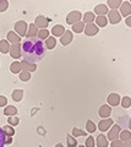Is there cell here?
I'll list each match as a JSON object with an SVG mask.
<instances>
[{
  "label": "cell",
  "instance_id": "cell-1",
  "mask_svg": "<svg viewBox=\"0 0 131 147\" xmlns=\"http://www.w3.org/2000/svg\"><path fill=\"white\" fill-rule=\"evenodd\" d=\"M21 52L24 53L26 61L36 64L44 58L46 48L38 37H32V38H27L24 42V45L21 47Z\"/></svg>",
  "mask_w": 131,
  "mask_h": 147
},
{
  "label": "cell",
  "instance_id": "cell-2",
  "mask_svg": "<svg viewBox=\"0 0 131 147\" xmlns=\"http://www.w3.org/2000/svg\"><path fill=\"white\" fill-rule=\"evenodd\" d=\"M27 28H28V27H27V24L25 21H17L15 24V31H16L17 36H21V37L26 36Z\"/></svg>",
  "mask_w": 131,
  "mask_h": 147
},
{
  "label": "cell",
  "instance_id": "cell-3",
  "mask_svg": "<svg viewBox=\"0 0 131 147\" xmlns=\"http://www.w3.org/2000/svg\"><path fill=\"white\" fill-rule=\"evenodd\" d=\"M81 18H82V13L80 11H72L66 16V22L69 25H74L76 22H79Z\"/></svg>",
  "mask_w": 131,
  "mask_h": 147
},
{
  "label": "cell",
  "instance_id": "cell-4",
  "mask_svg": "<svg viewBox=\"0 0 131 147\" xmlns=\"http://www.w3.org/2000/svg\"><path fill=\"white\" fill-rule=\"evenodd\" d=\"M107 20L109 21L112 25H116V24L120 22L121 16H120L118 10H110V11H108V18Z\"/></svg>",
  "mask_w": 131,
  "mask_h": 147
},
{
  "label": "cell",
  "instance_id": "cell-5",
  "mask_svg": "<svg viewBox=\"0 0 131 147\" xmlns=\"http://www.w3.org/2000/svg\"><path fill=\"white\" fill-rule=\"evenodd\" d=\"M49 21H50L49 18L44 17V16H42V15H39V16L36 17V24H34V26L37 27V28L46 30L47 27H48V25H49Z\"/></svg>",
  "mask_w": 131,
  "mask_h": 147
},
{
  "label": "cell",
  "instance_id": "cell-6",
  "mask_svg": "<svg viewBox=\"0 0 131 147\" xmlns=\"http://www.w3.org/2000/svg\"><path fill=\"white\" fill-rule=\"evenodd\" d=\"M120 130H121V127L119 125H113L112 129L109 131H108V137L110 141H114V140H118V137H119V134H120Z\"/></svg>",
  "mask_w": 131,
  "mask_h": 147
},
{
  "label": "cell",
  "instance_id": "cell-7",
  "mask_svg": "<svg viewBox=\"0 0 131 147\" xmlns=\"http://www.w3.org/2000/svg\"><path fill=\"white\" fill-rule=\"evenodd\" d=\"M98 31H99V30H98V27L94 25V24H87V26H85V28H83L85 34H86V36H88V37L97 34V33H98Z\"/></svg>",
  "mask_w": 131,
  "mask_h": 147
},
{
  "label": "cell",
  "instance_id": "cell-8",
  "mask_svg": "<svg viewBox=\"0 0 131 147\" xmlns=\"http://www.w3.org/2000/svg\"><path fill=\"white\" fill-rule=\"evenodd\" d=\"M10 55L13 58V59H19L20 57H21V54H22V52H21V45H20V43H17V44H12L11 47H10Z\"/></svg>",
  "mask_w": 131,
  "mask_h": 147
},
{
  "label": "cell",
  "instance_id": "cell-9",
  "mask_svg": "<svg viewBox=\"0 0 131 147\" xmlns=\"http://www.w3.org/2000/svg\"><path fill=\"white\" fill-rule=\"evenodd\" d=\"M72 39H74V37H72V32L71 31H65V33L60 37V42L62 45H69Z\"/></svg>",
  "mask_w": 131,
  "mask_h": 147
},
{
  "label": "cell",
  "instance_id": "cell-10",
  "mask_svg": "<svg viewBox=\"0 0 131 147\" xmlns=\"http://www.w3.org/2000/svg\"><path fill=\"white\" fill-rule=\"evenodd\" d=\"M113 125V120L112 119H104V120H102L101 123H99V125H98V129L101 130L102 132H104V131H108L109 130V127Z\"/></svg>",
  "mask_w": 131,
  "mask_h": 147
},
{
  "label": "cell",
  "instance_id": "cell-11",
  "mask_svg": "<svg viewBox=\"0 0 131 147\" xmlns=\"http://www.w3.org/2000/svg\"><path fill=\"white\" fill-rule=\"evenodd\" d=\"M110 113H112V108L109 107V105H107V104L102 105V107L99 108V110H98V114H99V117L101 118H108L110 115Z\"/></svg>",
  "mask_w": 131,
  "mask_h": 147
},
{
  "label": "cell",
  "instance_id": "cell-12",
  "mask_svg": "<svg viewBox=\"0 0 131 147\" xmlns=\"http://www.w3.org/2000/svg\"><path fill=\"white\" fill-rule=\"evenodd\" d=\"M120 11H121V15L129 17V15L131 13V4L129 1H124L123 4L120 5Z\"/></svg>",
  "mask_w": 131,
  "mask_h": 147
},
{
  "label": "cell",
  "instance_id": "cell-13",
  "mask_svg": "<svg viewBox=\"0 0 131 147\" xmlns=\"http://www.w3.org/2000/svg\"><path fill=\"white\" fill-rule=\"evenodd\" d=\"M108 103H109L112 107H116V105L120 103V97H119V94H116V93H110L109 96H108Z\"/></svg>",
  "mask_w": 131,
  "mask_h": 147
},
{
  "label": "cell",
  "instance_id": "cell-14",
  "mask_svg": "<svg viewBox=\"0 0 131 147\" xmlns=\"http://www.w3.org/2000/svg\"><path fill=\"white\" fill-rule=\"evenodd\" d=\"M21 66L22 69H24L25 71H28V72H34L36 70H37V66H36V64H32V63H28L24 60L21 63Z\"/></svg>",
  "mask_w": 131,
  "mask_h": 147
},
{
  "label": "cell",
  "instance_id": "cell-15",
  "mask_svg": "<svg viewBox=\"0 0 131 147\" xmlns=\"http://www.w3.org/2000/svg\"><path fill=\"white\" fill-rule=\"evenodd\" d=\"M52 33H53V37H61L65 33V27L61 26V25L54 26L53 30H52Z\"/></svg>",
  "mask_w": 131,
  "mask_h": 147
},
{
  "label": "cell",
  "instance_id": "cell-16",
  "mask_svg": "<svg viewBox=\"0 0 131 147\" xmlns=\"http://www.w3.org/2000/svg\"><path fill=\"white\" fill-rule=\"evenodd\" d=\"M28 31H27V33H26V37L27 38H32V37H37V33H38V28L36 27L33 24H31L30 27L27 28Z\"/></svg>",
  "mask_w": 131,
  "mask_h": 147
},
{
  "label": "cell",
  "instance_id": "cell-17",
  "mask_svg": "<svg viewBox=\"0 0 131 147\" xmlns=\"http://www.w3.org/2000/svg\"><path fill=\"white\" fill-rule=\"evenodd\" d=\"M7 40H10L12 44H17L21 42V38H20V36H17L13 31H11L7 33Z\"/></svg>",
  "mask_w": 131,
  "mask_h": 147
},
{
  "label": "cell",
  "instance_id": "cell-18",
  "mask_svg": "<svg viewBox=\"0 0 131 147\" xmlns=\"http://www.w3.org/2000/svg\"><path fill=\"white\" fill-rule=\"evenodd\" d=\"M108 7L105 5H103V4H101V5H97L96 7H94V12L97 13L98 16H104L105 13H108Z\"/></svg>",
  "mask_w": 131,
  "mask_h": 147
},
{
  "label": "cell",
  "instance_id": "cell-19",
  "mask_svg": "<svg viewBox=\"0 0 131 147\" xmlns=\"http://www.w3.org/2000/svg\"><path fill=\"white\" fill-rule=\"evenodd\" d=\"M17 113V108L13 105H6V108L4 109V114L7 117H15Z\"/></svg>",
  "mask_w": 131,
  "mask_h": 147
},
{
  "label": "cell",
  "instance_id": "cell-20",
  "mask_svg": "<svg viewBox=\"0 0 131 147\" xmlns=\"http://www.w3.org/2000/svg\"><path fill=\"white\" fill-rule=\"evenodd\" d=\"M9 52H10V44H9V42L5 39L0 40V53L6 54Z\"/></svg>",
  "mask_w": 131,
  "mask_h": 147
},
{
  "label": "cell",
  "instance_id": "cell-21",
  "mask_svg": "<svg viewBox=\"0 0 131 147\" xmlns=\"http://www.w3.org/2000/svg\"><path fill=\"white\" fill-rule=\"evenodd\" d=\"M97 146L98 147H107L108 146V140L103 134L97 136Z\"/></svg>",
  "mask_w": 131,
  "mask_h": 147
},
{
  "label": "cell",
  "instance_id": "cell-22",
  "mask_svg": "<svg viewBox=\"0 0 131 147\" xmlns=\"http://www.w3.org/2000/svg\"><path fill=\"white\" fill-rule=\"evenodd\" d=\"M10 71L12 74H19L22 71V66H21V63L19 61H15V63H12L11 65H10Z\"/></svg>",
  "mask_w": 131,
  "mask_h": 147
},
{
  "label": "cell",
  "instance_id": "cell-23",
  "mask_svg": "<svg viewBox=\"0 0 131 147\" xmlns=\"http://www.w3.org/2000/svg\"><path fill=\"white\" fill-rule=\"evenodd\" d=\"M24 97V91L22 90H15L12 92V99L15 100V102H20Z\"/></svg>",
  "mask_w": 131,
  "mask_h": 147
},
{
  "label": "cell",
  "instance_id": "cell-24",
  "mask_svg": "<svg viewBox=\"0 0 131 147\" xmlns=\"http://www.w3.org/2000/svg\"><path fill=\"white\" fill-rule=\"evenodd\" d=\"M55 45H56V39L54 38V37H48L47 40H46V47L48 49H54L55 48Z\"/></svg>",
  "mask_w": 131,
  "mask_h": 147
},
{
  "label": "cell",
  "instance_id": "cell-25",
  "mask_svg": "<svg viewBox=\"0 0 131 147\" xmlns=\"http://www.w3.org/2000/svg\"><path fill=\"white\" fill-rule=\"evenodd\" d=\"M83 28H85V24L83 22H81V21H79V22H76V24L72 25V31L76 32V33H81V32L83 31Z\"/></svg>",
  "mask_w": 131,
  "mask_h": 147
},
{
  "label": "cell",
  "instance_id": "cell-26",
  "mask_svg": "<svg viewBox=\"0 0 131 147\" xmlns=\"http://www.w3.org/2000/svg\"><path fill=\"white\" fill-rule=\"evenodd\" d=\"M94 20H96V16H94L93 12H86L83 15V21L86 24H93Z\"/></svg>",
  "mask_w": 131,
  "mask_h": 147
},
{
  "label": "cell",
  "instance_id": "cell-27",
  "mask_svg": "<svg viewBox=\"0 0 131 147\" xmlns=\"http://www.w3.org/2000/svg\"><path fill=\"white\" fill-rule=\"evenodd\" d=\"M119 137L121 142H129L131 139V132L129 130H124V131H121V135Z\"/></svg>",
  "mask_w": 131,
  "mask_h": 147
},
{
  "label": "cell",
  "instance_id": "cell-28",
  "mask_svg": "<svg viewBox=\"0 0 131 147\" xmlns=\"http://www.w3.org/2000/svg\"><path fill=\"white\" fill-rule=\"evenodd\" d=\"M94 21H96V24H97V27H98V26H99V27H104V26H107V24H108V20H107L105 16H98Z\"/></svg>",
  "mask_w": 131,
  "mask_h": 147
},
{
  "label": "cell",
  "instance_id": "cell-29",
  "mask_svg": "<svg viewBox=\"0 0 131 147\" xmlns=\"http://www.w3.org/2000/svg\"><path fill=\"white\" fill-rule=\"evenodd\" d=\"M86 127H87V131L91 132V134H93V132L97 130L96 124H94L92 120H87V123H86Z\"/></svg>",
  "mask_w": 131,
  "mask_h": 147
},
{
  "label": "cell",
  "instance_id": "cell-30",
  "mask_svg": "<svg viewBox=\"0 0 131 147\" xmlns=\"http://www.w3.org/2000/svg\"><path fill=\"white\" fill-rule=\"evenodd\" d=\"M108 5L112 7V10H116L121 5V0H108Z\"/></svg>",
  "mask_w": 131,
  "mask_h": 147
},
{
  "label": "cell",
  "instance_id": "cell-31",
  "mask_svg": "<svg viewBox=\"0 0 131 147\" xmlns=\"http://www.w3.org/2000/svg\"><path fill=\"white\" fill-rule=\"evenodd\" d=\"M1 129H3V131L5 132L6 136H13V134H15V129H13L12 126H10V125H5Z\"/></svg>",
  "mask_w": 131,
  "mask_h": 147
},
{
  "label": "cell",
  "instance_id": "cell-32",
  "mask_svg": "<svg viewBox=\"0 0 131 147\" xmlns=\"http://www.w3.org/2000/svg\"><path fill=\"white\" fill-rule=\"evenodd\" d=\"M37 36H38V38L40 40H42V39H47L49 37V31L48 30H38Z\"/></svg>",
  "mask_w": 131,
  "mask_h": 147
},
{
  "label": "cell",
  "instance_id": "cell-33",
  "mask_svg": "<svg viewBox=\"0 0 131 147\" xmlns=\"http://www.w3.org/2000/svg\"><path fill=\"white\" fill-rule=\"evenodd\" d=\"M66 141H67V147H76L77 146V141H76L71 135L66 136Z\"/></svg>",
  "mask_w": 131,
  "mask_h": 147
},
{
  "label": "cell",
  "instance_id": "cell-34",
  "mask_svg": "<svg viewBox=\"0 0 131 147\" xmlns=\"http://www.w3.org/2000/svg\"><path fill=\"white\" fill-rule=\"evenodd\" d=\"M130 105H131V98L129 96H126V97L121 99V107L123 108H130Z\"/></svg>",
  "mask_w": 131,
  "mask_h": 147
},
{
  "label": "cell",
  "instance_id": "cell-35",
  "mask_svg": "<svg viewBox=\"0 0 131 147\" xmlns=\"http://www.w3.org/2000/svg\"><path fill=\"white\" fill-rule=\"evenodd\" d=\"M31 79V74L28 71H21L20 72V80L21 81H28Z\"/></svg>",
  "mask_w": 131,
  "mask_h": 147
},
{
  "label": "cell",
  "instance_id": "cell-36",
  "mask_svg": "<svg viewBox=\"0 0 131 147\" xmlns=\"http://www.w3.org/2000/svg\"><path fill=\"white\" fill-rule=\"evenodd\" d=\"M72 136H75V137H77V136H86V132L83 130H80V129L75 127V129H72Z\"/></svg>",
  "mask_w": 131,
  "mask_h": 147
},
{
  "label": "cell",
  "instance_id": "cell-37",
  "mask_svg": "<svg viewBox=\"0 0 131 147\" xmlns=\"http://www.w3.org/2000/svg\"><path fill=\"white\" fill-rule=\"evenodd\" d=\"M7 123H9V125L10 126H15V125H17V124L20 123V120H19V118H16V117H11V118L7 119Z\"/></svg>",
  "mask_w": 131,
  "mask_h": 147
},
{
  "label": "cell",
  "instance_id": "cell-38",
  "mask_svg": "<svg viewBox=\"0 0 131 147\" xmlns=\"http://www.w3.org/2000/svg\"><path fill=\"white\" fill-rule=\"evenodd\" d=\"M5 140H6V135H5V132L3 131V129L0 127V147H4Z\"/></svg>",
  "mask_w": 131,
  "mask_h": 147
},
{
  "label": "cell",
  "instance_id": "cell-39",
  "mask_svg": "<svg viewBox=\"0 0 131 147\" xmlns=\"http://www.w3.org/2000/svg\"><path fill=\"white\" fill-rule=\"evenodd\" d=\"M7 7H9V3L6 0H0V12L6 11Z\"/></svg>",
  "mask_w": 131,
  "mask_h": 147
},
{
  "label": "cell",
  "instance_id": "cell-40",
  "mask_svg": "<svg viewBox=\"0 0 131 147\" xmlns=\"http://www.w3.org/2000/svg\"><path fill=\"white\" fill-rule=\"evenodd\" d=\"M86 147H94V140L92 136L87 137V140H86Z\"/></svg>",
  "mask_w": 131,
  "mask_h": 147
},
{
  "label": "cell",
  "instance_id": "cell-41",
  "mask_svg": "<svg viewBox=\"0 0 131 147\" xmlns=\"http://www.w3.org/2000/svg\"><path fill=\"white\" fill-rule=\"evenodd\" d=\"M112 147H124V142H121L120 140H114L112 141Z\"/></svg>",
  "mask_w": 131,
  "mask_h": 147
},
{
  "label": "cell",
  "instance_id": "cell-42",
  "mask_svg": "<svg viewBox=\"0 0 131 147\" xmlns=\"http://www.w3.org/2000/svg\"><path fill=\"white\" fill-rule=\"evenodd\" d=\"M7 103V99L5 96H0V107H5Z\"/></svg>",
  "mask_w": 131,
  "mask_h": 147
},
{
  "label": "cell",
  "instance_id": "cell-43",
  "mask_svg": "<svg viewBox=\"0 0 131 147\" xmlns=\"http://www.w3.org/2000/svg\"><path fill=\"white\" fill-rule=\"evenodd\" d=\"M12 142V137L11 136H6V140H5V145H10Z\"/></svg>",
  "mask_w": 131,
  "mask_h": 147
},
{
  "label": "cell",
  "instance_id": "cell-44",
  "mask_svg": "<svg viewBox=\"0 0 131 147\" xmlns=\"http://www.w3.org/2000/svg\"><path fill=\"white\" fill-rule=\"evenodd\" d=\"M126 25H128L129 27L131 26V17H126Z\"/></svg>",
  "mask_w": 131,
  "mask_h": 147
},
{
  "label": "cell",
  "instance_id": "cell-45",
  "mask_svg": "<svg viewBox=\"0 0 131 147\" xmlns=\"http://www.w3.org/2000/svg\"><path fill=\"white\" fill-rule=\"evenodd\" d=\"M55 147H64V146H62V144H58Z\"/></svg>",
  "mask_w": 131,
  "mask_h": 147
},
{
  "label": "cell",
  "instance_id": "cell-46",
  "mask_svg": "<svg viewBox=\"0 0 131 147\" xmlns=\"http://www.w3.org/2000/svg\"><path fill=\"white\" fill-rule=\"evenodd\" d=\"M80 147H85V146H82V145H81V146H80Z\"/></svg>",
  "mask_w": 131,
  "mask_h": 147
}]
</instances>
